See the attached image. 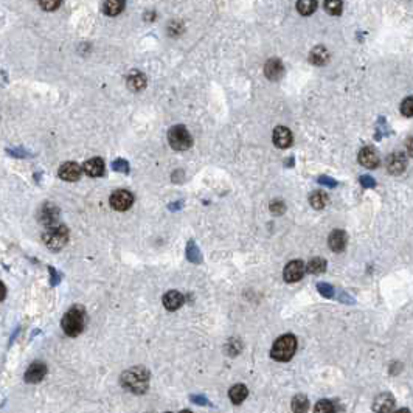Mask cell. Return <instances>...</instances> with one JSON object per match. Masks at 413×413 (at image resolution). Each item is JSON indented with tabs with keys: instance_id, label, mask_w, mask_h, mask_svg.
Masks as SVG:
<instances>
[{
	"instance_id": "obj_32",
	"label": "cell",
	"mask_w": 413,
	"mask_h": 413,
	"mask_svg": "<svg viewBox=\"0 0 413 413\" xmlns=\"http://www.w3.org/2000/svg\"><path fill=\"white\" fill-rule=\"evenodd\" d=\"M39 3L45 11H53L61 5V0H39Z\"/></svg>"
},
{
	"instance_id": "obj_8",
	"label": "cell",
	"mask_w": 413,
	"mask_h": 413,
	"mask_svg": "<svg viewBox=\"0 0 413 413\" xmlns=\"http://www.w3.org/2000/svg\"><path fill=\"white\" fill-rule=\"evenodd\" d=\"M58 219H59L58 206H55L52 204H45L41 208V211H39V221L45 227H53V225H56Z\"/></svg>"
},
{
	"instance_id": "obj_23",
	"label": "cell",
	"mask_w": 413,
	"mask_h": 413,
	"mask_svg": "<svg viewBox=\"0 0 413 413\" xmlns=\"http://www.w3.org/2000/svg\"><path fill=\"white\" fill-rule=\"evenodd\" d=\"M315 8H317V0H298L297 2V9L303 16H311Z\"/></svg>"
},
{
	"instance_id": "obj_30",
	"label": "cell",
	"mask_w": 413,
	"mask_h": 413,
	"mask_svg": "<svg viewBox=\"0 0 413 413\" xmlns=\"http://www.w3.org/2000/svg\"><path fill=\"white\" fill-rule=\"evenodd\" d=\"M401 112H403L406 117L413 115V98L412 96H409V98H406L403 101V104H401Z\"/></svg>"
},
{
	"instance_id": "obj_37",
	"label": "cell",
	"mask_w": 413,
	"mask_h": 413,
	"mask_svg": "<svg viewBox=\"0 0 413 413\" xmlns=\"http://www.w3.org/2000/svg\"><path fill=\"white\" fill-rule=\"evenodd\" d=\"M362 182H363V184H367L368 187L374 185V184H373V180H370V179H362Z\"/></svg>"
},
{
	"instance_id": "obj_20",
	"label": "cell",
	"mask_w": 413,
	"mask_h": 413,
	"mask_svg": "<svg viewBox=\"0 0 413 413\" xmlns=\"http://www.w3.org/2000/svg\"><path fill=\"white\" fill-rule=\"evenodd\" d=\"M309 59H311V63L315 64V66H325L328 61H330V53H328V50L325 47L319 45V47L312 48Z\"/></svg>"
},
{
	"instance_id": "obj_6",
	"label": "cell",
	"mask_w": 413,
	"mask_h": 413,
	"mask_svg": "<svg viewBox=\"0 0 413 413\" xmlns=\"http://www.w3.org/2000/svg\"><path fill=\"white\" fill-rule=\"evenodd\" d=\"M134 202V196L126 190H118L111 196V206L117 211H126L131 208Z\"/></svg>"
},
{
	"instance_id": "obj_28",
	"label": "cell",
	"mask_w": 413,
	"mask_h": 413,
	"mask_svg": "<svg viewBox=\"0 0 413 413\" xmlns=\"http://www.w3.org/2000/svg\"><path fill=\"white\" fill-rule=\"evenodd\" d=\"M336 412V406L333 401H328V399H322L317 403L314 409V413H334Z\"/></svg>"
},
{
	"instance_id": "obj_17",
	"label": "cell",
	"mask_w": 413,
	"mask_h": 413,
	"mask_svg": "<svg viewBox=\"0 0 413 413\" xmlns=\"http://www.w3.org/2000/svg\"><path fill=\"white\" fill-rule=\"evenodd\" d=\"M328 242H330V247L333 252H342L346 246V233L342 232V230H334V232L330 235V239H328Z\"/></svg>"
},
{
	"instance_id": "obj_34",
	"label": "cell",
	"mask_w": 413,
	"mask_h": 413,
	"mask_svg": "<svg viewBox=\"0 0 413 413\" xmlns=\"http://www.w3.org/2000/svg\"><path fill=\"white\" fill-rule=\"evenodd\" d=\"M114 168L117 169V171H125V173L128 171V165H126L123 160H118V162H115V163H114Z\"/></svg>"
},
{
	"instance_id": "obj_38",
	"label": "cell",
	"mask_w": 413,
	"mask_h": 413,
	"mask_svg": "<svg viewBox=\"0 0 413 413\" xmlns=\"http://www.w3.org/2000/svg\"><path fill=\"white\" fill-rule=\"evenodd\" d=\"M395 413H410V410H409V409H401V410H398V412H395Z\"/></svg>"
},
{
	"instance_id": "obj_15",
	"label": "cell",
	"mask_w": 413,
	"mask_h": 413,
	"mask_svg": "<svg viewBox=\"0 0 413 413\" xmlns=\"http://www.w3.org/2000/svg\"><path fill=\"white\" fill-rule=\"evenodd\" d=\"M387 169L392 174H401L406 169V157L403 154H392L387 159Z\"/></svg>"
},
{
	"instance_id": "obj_29",
	"label": "cell",
	"mask_w": 413,
	"mask_h": 413,
	"mask_svg": "<svg viewBox=\"0 0 413 413\" xmlns=\"http://www.w3.org/2000/svg\"><path fill=\"white\" fill-rule=\"evenodd\" d=\"M187 255H188V260H190L191 263H196V264H199V263L202 261L201 252H199V249L196 247V244H194V242H190V244H188Z\"/></svg>"
},
{
	"instance_id": "obj_18",
	"label": "cell",
	"mask_w": 413,
	"mask_h": 413,
	"mask_svg": "<svg viewBox=\"0 0 413 413\" xmlns=\"http://www.w3.org/2000/svg\"><path fill=\"white\" fill-rule=\"evenodd\" d=\"M182 303H184V295L177 290H171V292H168L163 297V306L168 311H176L182 306Z\"/></svg>"
},
{
	"instance_id": "obj_27",
	"label": "cell",
	"mask_w": 413,
	"mask_h": 413,
	"mask_svg": "<svg viewBox=\"0 0 413 413\" xmlns=\"http://www.w3.org/2000/svg\"><path fill=\"white\" fill-rule=\"evenodd\" d=\"M342 0H325V9L328 14L331 16H339L342 13Z\"/></svg>"
},
{
	"instance_id": "obj_24",
	"label": "cell",
	"mask_w": 413,
	"mask_h": 413,
	"mask_svg": "<svg viewBox=\"0 0 413 413\" xmlns=\"http://www.w3.org/2000/svg\"><path fill=\"white\" fill-rule=\"evenodd\" d=\"M309 409V401L305 395H297L292 399V410L295 413H305Z\"/></svg>"
},
{
	"instance_id": "obj_7",
	"label": "cell",
	"mask_w": 413,
	"mask_h": 413,
	"mask_svg": "<svg viewBox=\"0 0 413 413\" xmlns=\"http://www.w3.org/2000/svg\"><path fill=\"white\" fill-rule=\"evenodd\" d=\"M284 280L287 283H295L298 280H301L303 275H305V263L300 260H294L287 263V266L284 267Z\"/></svg>"
},
{
	"instance_id": "obj_4",
	"label": "cell",
	"mask_w": 413,
	"mask_h": 413,
	"mask_svg": "<svg viewBox=\"0 0 413 413\" xmlns=\"http://www.w3.org/2000/svg\"><path fill=\"white\" fill-rule=\"evenodd\" d=\"M69 241V230L64 225H53L48 227V230L44 233V242L48 249L52 250H61Z\"/></svg>"
},
{
	"instance_id": "obj_10",
	"label": "cell",
	"mask_w": 413,
	"mask_h": 413,
	"mask_svg": "<svg viewBox=\"0 0 413 413\" xmlns=\"http://www.w3.org/2000/svg\"><path fill=\"white\" fill-rule=\"evenodd\" d=\"M274 144L276 148L286 149L292 144V132L284 126H278L274 129Z\"/></svg>"
},
{
	"instance_id": "obj_26",
	"label": "cell",
	"mask_w": 413,
	"mask_h": 413,
	"mask_svg": "<svg viewBox=\"0 0 413 413\" xmlns=\"http://www.w3.org/2000/svg\"><path fill=\"white\" fill-rule=\"evenodd\" d=\"M326 271V261L323 258H314L308 263V272L314 274V275H319L323 274Z\"/></svg>"
},
{
	"instance_id": "obj_31",
	"label": "cell",
	"mask_w": 413,
	"mask_h": 413,
	"mask_svg": "<svg viewBox=\"0 0 413 413\" xmlns=\"http://www.w3.org/2000/svg\"><path fill=\"white\" fill-rule=\"evenodd\" d=\"M319 292L325 297V298H331L334 295V287L331 284H326V283H319L317 284Z\"/></svg>"
},
{
	"instance_id": "obj_9",
	"label": "cell",
	"mask_w": 413,
	"mask_h": 413,
	"mask_svg": "<svg viewBox=\"0 0 413 413\" xmlns=\"http://www.w3.org/2000/svg\"><path fill=\"white\" fill-rule=\"evenodd\" d=\"M395 398L390 393H381L379 396H376L373 403V410L376 413H390L395 409Z\"/></svg>"
},
{
	"instance_id": "obj_36",
	"label": "cell",
	"mask_w": 413,
	"mask_h": 413,
	"mask_svg": "<svg viewBox=\"0 0 413 413\" xmlns=\"http://www.w3.org/2000/svg\"><path fill=\"white\" fill-rule=\"evenodd\" d=\"M6 295V289H5V284L0 281V301H2Z\"/></svg>"
},
{
	"instance_id": "obj_3",
	"label": "cell",
	"mask_w": 413,
	"mask_h": 413,
	"mask_svg": "<svg viewBox=\"0 0 413 413\" xmlns=\"http://www.w3.org/2000/svg\"><path fill=\"white\" fill-rule=\"evenodd\" d=\"M295 349H297V339L290 334L281 336L272 346V357L275 360H281V362L289 360L295 354Z\"/></svg>"
},
{
	"instance_id": "obj_25",
	"label": "cell",
	"mask_w": 413,
	"mask_h": 413,
	"mask_svg": "<svg viewBox=\"0 0 413 413\" xmlns=\"http://www.w3.org/2000/svg\"><path fill=\"white\" fill-rule=\"evenodd\" d=\"M309 202H311V205L314 206L315 210H322L323 206L328 204V196L323 191H315V193L311 194Z\"/></svg>"
},
{
	"instance_id": "obj_13",
	"label": "cell",
	"mask_w": 413,
	"mask_h": 413,
	"mask_svg": "<svg viewBox=\"0 0 413 413\" xmlns=\"http://www.w3.org/2000/svg\"><path fill=\"white\" fill-rule=\"evenodd\" d=\"M359 163L362 166L373 169V168H376L379 165V155L376 154V151L370 146L362 148L360 152H359Z\"/></svg>"
},
{
	"instance_id": "obj_22",
	"label": "cell",
	"mask_w": 413,
	"mask_h": 413,
	"mask_svg": "<svg viewBox=\"0 0 413 413\" xmlns=\"http://www.w3.org/2000/svg\"><path fill=\"white\" fill-rule=\"evenodd\" d=\"M123 8H125V0H106L103 6L104 13L107 16H117L123 11Z\"/></svg>"
},
{
	"instance_id": "obj_39",
	"label": "cell",
	"mask_w": 413,
	"mask_h": 413,
	"mask_svg": "<svg viewBox=\"0 0 413 413\" xmlns=\"http://www.w3.org/2000/svg\"><path fill=\"white\" fill-rule=\"evenodd\" d=\"M180 413H191V412H188V410H184V412H180Z\"/></svg>"
},
{
	"instance_id": "obj_16",
	"label": "cell",
	"mask_w": 413,
	"mask_h": 413,
	"mask_svg": "<svg viewBox=\"0 0 413 413\" xmlns=\"http://www.w3.org/2000/svg\"><path fill=\"white\" fill-rule=\"evenodd\" d=\"M84 173L90 177H100L104 174V162L100 157H93V159L87 160L84 163Z\"/></svg>"
},
{
	"instance_id": "obj_21",
	"label": "cell",
	"mask_w": 413,
	"mask_h": 413,
	"mask_svg": "<svg viewBox=\"0 0 413 413\" xmlns=\"http://www.w3.org/2000/svg\"><path fill=\"white\" fill-rule=\"evenodd\" d=\"M249 395V390H247V387L246 385H242V384H238V385H233L232 388H230V399H232V403L233 404H241L242 401H244Z\"/></svg>"
},
{
	"instance_id": "obj_11",
	"label": "cell",
	"mask_w": 413,
	"mask_h": 413,
	"mask_svg": "<svg viewBox=\"0 0 413 413\" xmlns=\"http://www.w3.org/2000/svg\"><path fill=\"white\" fill-rule=\"evenodd\" d=\"M47 374V367L44 362H33L25 373V382L28 384H38L44 379Z\"/></svg>"
},
{
	"instance_id": "obj_19",
	"label": "cell",
	"mask_w": 413,
	"mask_h": 413,
	"mask_svg": "<svg viewBox=\"0 0 413 413\" xmlns=\"http://www.w3.org/2000/svg\"><path fill=\"white\" fill-rule=\"evenodd\" d=\"M128 87L134 92H140L146 87V76L140 71H131L128 76Z\"/></svg>"
},
{
	"instance_id": "obj_35",
	"label": "cell",
	"mask_w": 413,
	"mask_h": 413,
	"mask_svg": "<svg viewBox=\"0 0 413 413\" xmlns=\"http://www.w3.org/2000/svg\"><path fill=\"white\" fill-rule=\"evenodd\" d=\"M191 399H194V403H198V404H208V401L202 396H191Z\"/></svg>"
},
{
	"instance_id": "obj_33",
	"label": "cell",
	"mask_w": 413,
	"mask_h": 413,
	"mask_svg": "<svg viewBox=\"0 0 413 413\" xmlns=\"http://www.w3.org/2000/svg\"><path fill=\"white\" fill-rule=\"evenodd\" d=\"M284 210H286V206H284V204H283L281 201H274V202L271 204V211H272L274 214H283Z\"/></svg>"
},
{
	"instance_id": "obj_1",
	"label": "cell",
	"mask_w": 413,
	"mask_h": 413,
	"mask_svg": "<svg viewBox=\"0 0 413 413\" xmlns=\"http://www.w3.org/2000/svg\"><path fill=\"white\" fill-rule=\"evenodd\" d=\"M121 385L132 393H144L149 385V373L144 368L134 367L121 374Z\"/></svg>"
},
{
	"instance_id": "obj_2",
	"label": "cell",
	"mask_w": 413,
	"mask_h": 413,
	"mask_svg": "<svg viewBox=\"0 0 413 413\" xmlns=\"http://www.w3.org/2000/svg\"><path fill=\"white\" fill-rule=\"evenodd\" d=\"M61 325H63V330L67 336H70V337L79 336L84 330V325H86V314H84V309L79 306L71 308L64 315L63 323Z\"/></svg>"
},
{
	"instance_id": "obj_12",
	"label": "cell",
	"mask_w": 413,
	"mask_h": 413,
	"mask_svg": "<svg viewBox=\"0 0 413 413\" xmlns=\"http://www.w3.org/2000/svg\"><path fill=\"white\" fill-rule=\"evenodd\" d=\"M284 73V67L281 64L280 59H269L264 66V75L269 78L271 81L280 79Z\"/></svg>"
},
{
	"instance_id": "obj_14",
	"label": "cell",
	"mask_w": 413,
	"mask_h": 413,
	"mask_svg": "<svg viewBox=\"0 0 413 413\" xmlns=\"http://www.w3.org/2000/svg\"><path fill=\"white\" fill-rule=\"evenodd\" d=\"M79 176H81V168L75 162H67L59 168V177L64 180L73 182V180H78Z\"/></svg>"
},
{
	"instance_id": "obj_5",
	"label": "cell",
	"mask_w": 413,
	"mask_h": 413,
	"mask_svg": "<svg viewBox=\"0 0 413 413\" xmlns=\"http://www.w3.org/2000/svg\"><path fill=\"white\" fill-rule=\"evenodd\" d=\"M168 141L176 151H187L191 146V136L184 126H174L168 132Z\"/></svg>"
}]
</instances>
